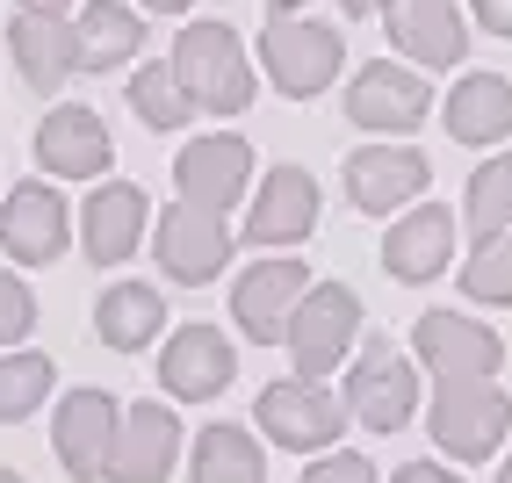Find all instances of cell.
Returning a JSON list of instances; mask_svg holds the SVG:
<instances>
[{
  "label": "cell",
  "instance_id": "9a60e30c",
  "mask_svg": "<svg viewBox=\"0 0 512 483\" xmlns=\"http://www.w3.org/2000/svg\"><path fill=\"white\" fill-rule=\"evenodd\" d=\"M426 181H433V166H426V152H412V145H361V152L347 159V202H354V210H368V217L412 210V202L426 195Z\"/></svg>",
  "mask_w": 512,
  "mask_h": 483
},
{
  "label": "cell",
  "instance_id": "5bb4252c",
  "mask_svg": "<svg viewBox=\"0 0 512 483\" xmlns=\"http://www.w3.org/2000/svg\"><path fill=\"white\" fill-rule=\"evenodd\" d=\"M116 159V137L109 123H101V109H87V101H65V109H51L37 123V166L58 181H101Z\"/></svg>",
  "mask_w": 512,
  "mask_h": 483
},
{
  "label": "cell",
  "instance_id": "6da1fadb",
  "mask_svg": "<svg viewBox=\"0 0 512 483\" xmlns=\"http://www.w3.org/2000/svg\"><path fill=\"white\" fill-rule=\"evenodd\" d=\"M166 65H174L195 116H238L253 101V58L231 22H188L174 37V51H166Z\"/></svg>",
  "mask_w": 512,
  "mask_h": 483
},
{
  "label": "cell",
  "instance_id": "4fadbf2b",
  "mask_svg": "<svg viewBox=\"0 0 512 483\" xmlns=\"http://www.w3.org/2000/svg\"><path fill=\"white\" fill-rule=\"evenodd\" d=\"M231 375H238V347H231L217 325H181V332L159 347V390L181 397V404H210V397H224Z\"/></svg>",
  "mask_w": 512,
  "mask_h": 483
},
{
  "label": "cell",
  "instance_id": "7a4b0ae2",
  "mask_svg": "<svg viewBox=\"0 0 512 483\" xmlns=\"http://www.w3.org/2000/svg\"><path fill=\"white\" fill-rule=\"evenodd\" d=\"M354 339H361V296L347 282H311L296 296L289 325H282V347H289L303 383H325V375L354 354Z\"/></svg>",
  "mask_w": 512,
  "mask_h": 483
},
{
  "label": "cell",
  "instance_id": "3957f363",
  "mask_svg": "<svg viewBox=\"0 0 512 483\" xmlns=\"http://www.w3.org/2000/svg\"><path fill=\"white\" fill-rule=\"evenodd\" d=\"M339 65H347V44H339V29L325 22H303V15H267V37H260V73L275 80V94L289 101H318Z\"/></svg>",
  "mask_w": 512,
  "mask_h": 483
},
{
  "label": "cell",
  "instance_id": "d6986e66",
  "mask_svg": "<svg viewBox=\"0 0 512 483\" xmlns=\"http://www.w3.org/2000/svg\"><path fill=\"white\" fill-rule=\"evenodd\" d=\"M145 224H152V202H145L138 181H101L80 210V246H87L94 267H123L145 246Z\"/></svg>",
  "mask_w": 512,
  "mask_h": 483
},
{
  "label": "cell",
  "instance_id": "603a6c76",
  "mask_svg": "<svg viewBox=\"0 0 512 483\" xmlns=\"http://www.w3.org/2000/svg\"><path fill=\"white\" fill-rule=\"evenodd\" d=\"M145 51V15L130 0H87L80 22H73V58L80 73H116L123 58Z\"/></svg>",
  "mask_w": 512,
  "mask_h": 483
},
{
  "label": "cell",
  "instance_id": "ba28073f",
  "mask_svg": "<svg viewBox=\"0 0 512 483\" xmlns=\"http://www.w3.org/2000/svg\"><path fill=\"white\" fill-rule=\"evenodd\" d=\"M339 404H347V419H361L368 433H404L412 411H419V368L404 354H390V339H375V347L354 361Z\"/></svg>",
  "mask_w": 512,
  "mask_h": 483
},
{
  "label": "cell",
  "instance_id": "52a82bcc",
  "mask_svg": "<svg viewBox=\"0 0 512 483\" xmlns=\"http://www.w3.org/2000/svg\"><path fill=\"white\" fill-rule=\"evenodd\" d=\"M412 354L419 368H433V383H491L505 361V339L491 325L462 318V310H426L412 325Z\"/></svg>",
  "mask_w": 512,
  "mask_h": 483
},
{
  "label": "cell",
  "instance_id": "e0dca14e",
  "mask_svg": "<svg viewBox=\"0 0 512 483\" xmlns=\"http://www.w3.org/2000/svg\"><path fill=\"white\" fill-rule=\"evenodd\" d=\"M303 289H311V267L289 260V253H267L260 267L238 274V289H231V318H238V332L260 339V347H275Z\"/></svg>",
  "mask_w": 512,
  "mask_h": 483
},
{
  "label": "cell",
  "instance_id": "44dd1931",
  "mask_svg": "<svg viewBox=\"0 0 512 483\" xmlns=\"http://www.w3.org/2000/svg\"><path fill=\"white\" fill-rule=\"evenodd\" d=\"M448 260H455V217L440 202H419L383 231V274H397V282H433V274H448Z\"/></svg>",
  "mask_w": 512,
  "mask_h": 483
},
{
  "label": "cell",
  "instance_id": "8fae6325",
  "mask_svg": "<svg viewBox=\"0 0 512 483\" xmlns=\"http://www.w3.org/2000/svg\"><path fill=\"white\" fill-rule=\"evenodd\" d=\"M174 188L181 202H195V210H231L238 195L253 188V145L238 130H210V137H195V145H181L174 159Z\"/></svg>",
  "mask_w": 512,
  "mask_h": 483
},
{
  "label": "cell",
  "instance_id": "1f68e13d",
  "mask_svg": "<svg viewBox=\"0 0 512 483\" xmlns=\"http://www.w3.org/2000/svg\"><path fill=\"white\" fill-rule=\"evenodd\" d=\"M303 483H375V462L347 455V447H318V462L303 469Z\"/></svg>",
  "mask_w": 512,
  "mask_h": 483
},
{
  "label": "cell",
  "instance_id": "74e56055",
  "mask_svg": "<svg viewBox=\"0 0 512 483\" xmlns=\"http://www.w3.org/2000/svg\"><path fill=\"white\" fill-rule=\"evenodd\" d=\"M303 8V0H267V15H296Z\"/></svg>",
  "mask_w": 512,
  "mask_h": 483
},
{
  "label": "cell",
  "instance_id": "8d00e7d4",
  "mask_svg": "<svg viewBox=\"0 0 512 483\" xmlns=\"http://www.w3.org/2000/svg\"><path fill=\"white\" fill-rule=\"evenodd\" d=\"M339 8H347V15H383L390 0H339Z\"/></svg>",
  "mask_w": 512,
  "mask_h": 483
},
{
  "label": "cell",
  "instance_id": "2e32d148",
  "mask_svg": "<svg viewBox=\"0 0 512 483\" xmlns=\"http://www.w3.org/2000/svg\"><path fill=\"white\" fill-rule=\"evenodd\" d=\"M116 419H123V397L109 390H73L58 404L51 419V447L73 483H101V469H109V447H116Z\"/></svg>",
  "mask_w": 512,
  "mask_h": 483
},
{
  "label": "cell",
  "instance_id": "7402d4cb",
  "mask_svg": "<svg viewBox=\"0 0 512 483\" xmlns=\"http://www.w3.org/2000/svg\"><path fill=\"white\" fill-rule=\"evenodd\" d=\"M8 51H15V73L37 87V94H58L65 80L80 73V58H73V22H65V15H22V8H15Z\"/></svg>",
  "mask_w": 512,
  "mask_h": 483
},
{
  "label": "cell",
  "instance_id": "f546056e",
  "mask_svg": "<svg viewBox=\"0 0 512 483\" xmlns=\"http://www.w3.org/2000/svg\"><path fill=\"white\" fill-rule=\"evenodd\" d=\"M462 296L469 303H512V231L476 238V253L462 267Z\"/></svg>",
  "mask_w": 512,
  "mask_h": 483
},
{
  "label": "cell",
  "instance_id": "f1b7e54d",
  "mask_svg": "<svg viewBox=\"0 0 512 483\" xmlns=\"http://www.w3.org/2000/svg\"><path fill=\"white\" fill-rule=\"evenodd\" d=\"M469 231L476 238H491V231H512V152L505 159H484L469 174Z\"/></svg>",
  "mask_w": 512,
  "mask_h": 483
},
{
  "label": "cell",
  "instance_id": "7c38bea8",
  "mask_svg": "<svg viewBox=\"0 0 512 483\" xmlns=\"http://www.w3.org/2000/svg\"><path fill=\"white\" fill-rule=\"evenodd\" d=\"M65 246H73V210H65V195L44 188V181L8 188V202H0V253L22 260V267H51Z\"/></svg>",
  "mask_w": 512,
  "mask_h": 483
},
{
  "label": "cell",
  "instance_id": "277c9868",
  "mask_svg": "<svg viewBox=\"0 0 512 483\" xmlns=\"http://www.w3.org/2000/svg\"><path fill=\"white\" fill-rule=\"evenodd\" d=\"M145 231L159 246V274H166V282H181V289L217 282V274L231 267V246H238V231L217 210H195V202H166L159 224H145Z\"/></svg>",
  "mask_w": 512,
  "mask_h": 483
},
{
  "label": "cell",
  "instance_id": "9c48e42d",
  "mask_svg": "<svg viewBox=\"0 0 512 483\" xmlns=\"http://www.w3.org/2000/svg\"><path fill=\"white\" fill-rule=\"evenodd\" d=\"M426 116H433V87H426V73H412V65L375 58V65H361V73L347 80V123H361V130L404 137Z\"/></svg>",
  "mask_w": 512,
  "mask_h": 483
},
{
  "label": "cell",
  "instance_id": "83f0119b",
  "mask_svg": "<svg viewBox=\"0 0 512 483\" xmlns=\"http://www.w3.org/2000/svg\"><path fill=\"white\" fill-rule=\"evenodd\" d=\"M130 109H138V123H145V130H181V123L195 116L166 58H152V65H138V73H130Z\"/></svg>",
  "mask_w": 512,
  "mask_h": 483
},
{
  "label": "cell",
  "instance_id": "484cf974",
  "mask_svg": "<svg viewBox=\"0 0 512 483\" xmlns=\"http://www.w3.org/2000/svg\"><path fill=\"white\" fill-rule=\"evenodd\" d=\"M188 476L195 483H267V455L246 426H202L195 447H188Z\"/></svg>",
  "mask_w": 512,
  "mask_h": 483
},
{
  "label": "cell",
  "instance_id": "4dcf8cb0",
  "mask_svg": "<svg viewBox=\"0 0 512 483\" xmlns=\"http://www.w3.org/2000/svg\"><path fill=\"white\" fill-rule=\"evenodd\" d=\"M29 325H37V296L22 289V274H8V267H0V354H8V347H22V339H29Z\"/></svg>",
  "mask_w": 512,
  "mask_h": 483
},
{
  "label": "cell",
  "instance_id": "ffe728a7",
  "mask_svg": "<svg viewBox=\"0 0 512 483\" xmlns=\"http://www.w3.org/2000/svg\"><path fill=\"white\" fill-rule=\"evenodd\" d=\"M390 44L404 58H419L426 73H448L455 58H469L462 0H390Z\"/></svg>",
  "mask_w": 512,
  "mask_h": 483
},
{
  "label": "cell",
  "instance_id": "e575fe53",
  "mask_svg": "<svg viewBox=\"0 0 512 483\" xmlns=\"http://www.w3.org/2000/svg\"><path fill=\"white\" fill-rule=\"evenodd\" d=\"M15 8H22V15H65L73 0H15Z\"/></svg>",
  "mask_w": 512,
  "mask_h": 483
},
{
  "label": "cell",
  "instance_id": "ac0fdd59",
  "mask_svg": "<svg viewBox=\"0 0 512 483\" xmlns=\"http://www.w3.org/2000/svg\"><path fill=\"white\" fill-rule=\"evenodd\" d=\"M311 231H318V181L303 174V166H275V174L253 188V210H246V231L238 238L282 253V246H303Z\"/></svg>",
  "mask_w": 512,
  "mask_h": 483
},
{
  "label": "cell",
  "instance_id": "5b68a950",
  "mask_svg": "<svg viewBox=\"0 0 512 483\" xmlns=\"http://www.w3.org/2000/svg\"><path fill=\"white\" fill-rule=\"evenodd\" d=\"M260 433L275 447H296V455H318V447H339V433H347V404H339L325 383H303V375H289V383H267L260 404H253Z\"/></svg>",
  "mask_w": 512,
  "mask_h": 483
},
{
  "label": "cell",
  "instance_id": "d6a6232c",
  "mask_svg": "<svg viewBox=\"0 0 512 483\" xmlns=\"http://www.w3.org/2000/svg\"><path fill=\"white\" fill-rule=\"evenodd\" d=\"M476 29H491V37H512V0H469Z\"/></svg>",
  "mask_w": 512,
  "mask_h": 483
},
{
  "label": "cell",
  "instance_id": "836d02e7",
  "mask_svg": "<svg viewBox=\"0 0 512 483\" xmlns=\"http://www.w3.org/2000/svg\"><path fill=\"white\" fill-rule=\"evenodd\" d=\"M390 483H462V476H455V469H440V462H404Z\"/></svg>",
  "mask_w": 512,
  "mask_h": 483
},
{
  "label": "cell",
  "instance_id": "30bf717a",
  "mask_svg": "<svg viewBox=\"0 0 512 483\" xmlns=\"http://www.w3.org/2000/svg\"><path fill=\"white\" fill-rule=\"evenodd\" d=\"M181 462V411L174 404H123L116 419V447H109V483H166Z\"/></svg>",
  "mask_w": 512,
  "mask_h": 483
},
{
  "label": "cell",
  "instance_id": "d590c367",
  "mask_svg": "<svg viewBox=\"0 0 512 483\" xmlns=\"http://www.w3.org/2000/svg\"><path fill=\"white\" fill-rule=\"evenodd\" d=\"M138 8H145V15H188L195 0H138Z\"/></svg>",
  "mask_w": 512,
  "mask_h": 483
},
{
  "label": "cell",
  "instance_id": "8992f818",
  "mask_svg": "<svg viewBox=\"0 0 512 483\" xmlns=\"http://www.w3.org/2000/svg\"><path fill=\"white\" fill-rule=\"evenodd\" d=\"M426 419H433V440L455 462H491L505 447V426H512V397L498 383H440Z\"/></svg>",
  "mask_w": 512,
  "mask_h": 483
},
{
  "label": "cell",
  "instance_id": "ab89813d",
  "mask_svg": "<svg viewBox=\"0 0 512 483\" xmlns=\"http://www.w3.org/2000/svg\"><path fill=\"white\" fill-rule=\"evenodd\" d=\"M0 483H22V476H15V469H0Z\"/></svg>",
  "mask_w": 512,
  "mask_h": 483
},
{
  "label": "cell",
  "instance_id": "f35d334b",
  "mask_svg": "<svg viewBox=\"0 0 512 483\" xmlns=\"http://www.w3.org/2000/svg\"><path fill=\"white\" fill-rule=\"evenodd\" d=\"M498 483H512V455H505V469H498Z\"/></svg>",
  "mask_w": 512,
  "mask_h": 483
},
{
  "label": "cell",
  "instance_id": "cb8c5ba5",
  "mask_svg": "<svg viewBox=\"0 0 512 483\" xmlns=\"http://www.w3.org/2000/svg\"><path fill=\"white\" fill-rule=\"evenodd\" d=\"M159 325H166V289L159 282H116L94 303V332H101V347H116V354H145L159 339Z\"/></svg>",
  "mask_w": 512,
  "mask_h": 483
},
{
  "label": "cell",
  "instance_id": "4316f807",
  "mask_svg": "<svg viewBox=\"0 0 512 483\" xmlns=\"http://www.w3.org/2000/svg\"><path fill=\"white\" fill-rule=\"evenodd\" d=\"M51 383H58L51 354H37V347L0 354V426H22L29 411H37V404L51 397Z\"/></svg>",
  "mask_w": 512,
  "mask_h": 483
},
{
  "label": "cell",
  "instance_id": "d4e9b609",
  "mask_svg": "<svg viewBox=\"0 0 512 483\" xmlns=\"http://www.w3.org/2000/svg\"><path fill=\"white\" fill-rule=\"evenodd\" d=\"M440 123H448V137H462V145H498L512 130V80L505 73H462Z\"/></svg>",
  "mask_w": 512,
  "mask_h": 483
}]
</instances>
